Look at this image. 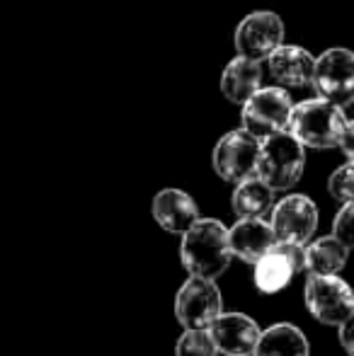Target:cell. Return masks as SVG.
Wrapping results in <instances>:
<instances>
[{"instance_id":"16","label":"cell","mask_w":354,"mask_h":356,"mask_svg":"<svg viewBox=\"0 0 354 356\" xmlns=\"http://www.w3.org/2000/svg\"><path fill=\"white\" fill-rule=\"evenodd\" d=\"M274 189L257 175L236 182L231 197V209L238 218H265L274 207Z\"/></svg>"},{"instance_id":"24","label":"cell","mask_w":354,"mask_h":356,"mask_svg":"<svg viewBox=\"0 0 354 356\" xmlns=\"http://www.w3.org/2000/svg\"><path fill=\"white\" fill-rule=\"evenodd\" d=\"M340 342L345 347V352L354 356V313L340 325Z\"/></svg>"},{"instance_id":"3","label":"cell","mask_w":354,"mask_h":356,"mask_svg":"<svg viewBox=\"0 0 354 356\" xmlns=\"http://www.w3.org/2000/svg\"><path fill=\"white\" fill-rule=\"evenodd\" d=\"M306 168V148L289 131H277L260 138L255 175L274 192H289L298 184Z\"/></svg>"},{"instance_id":"22","label":"cell","mask_w":354,"mask_h":356,"mask_svg":"<svg viewBox=\"0 0 354 356\" xmlns=\"http://www.w3.org/2000/svg\"><path fill=\"white\" fill-rule=\"evenodd\" d=\"M332 235L342 245L354 250V199L352 202H345L340 211H337L335 220H332Z\"/></svg>"},{"instance_id":"5","label":"cell","mask_w":354,"mask_h":356,"mask_svg":"<svg viewBox=\"0 0 354 356\" xmlns=\"http://www.w3.org/2000/svg\"><path fill=\"white\" fill-rule=\"evenodd\" d=\"M313 90L318 97L337 104L345 109L354 102V51L342 47L325 49L321 56H316L313 68Z\"/></svg>"},{"instance_id":"14","label":"cell","mask_w":354,"mask_h":356,"mask_svg":"<svg viewBox=\"0 0 354 356\" xmlns=\"http://www.w3.org/2000/svg\"><path fill=\"white\" fill-rule=\"evenodd\" d=\"M228 243H231L233 257L255 264L272 250L277 238H274L272 225L265 218H238L236 225L228 228Z\"/></svg>"},{"instance_id":"2","label":"cell","mask_w":354,"mask_h":356,"mask_svg":"<svg viewBox=\"0 0 354 356\" xmlns=\"http://www.w3.org/2000/svg\"><path fill=\"white\" fill-rule=\"evenodd\" d=\"M345 127H347L345 109L328 102L323 97H313V99H303L298 104L293 102L287 131L303 148L330 150L340 145Z\"/></svg>"},{"instance_id":"4","label":"cell","mask_w":354,"mask_h":356,"mask_svg":"<svg viewBox=\"0 0 354 356\" xmlns=\"http://www.w3.org/2000/svg\"><path fill=\"white\" fill-rule=\"evenodd\" d=\"M293 99L287 88L262 85L246 102L241 104V127L255 138H265L269 134L287 131L291 117Z\"/></svg>"},{"instance_id":"11","label":"cell","mask_w":354,"mask_h":356,"mask_svg":"<svg viewBox=\"0 0 354 356\" xmlns=\"http://www.w3.org/2000/svg\"><path fill=\"white\" fill-rule=\"evenodd\" d=\"M267 73L274 80V85L287 90L308 88L313 80V68H316V56L308 49L298 44H279L272 54L265 58Z\"/></svg>"},{"instance_id":"10","label":"cell","mask_w":354,"mask_h":356,"mask_svg":"<svg viewBox=\"0 0 354 356\" xmlns=\"http://www.w3.org/2000/svg\"><path fill=\"white\" fill-rule=\"evenodd\" d=\"M269 213H272L269 225L274 230V238L298 245H306L313 238L318 218H321L318 207L306 194H289V197L279 199Z\"/></svg>"},{"instance_id":"20","label":"cell","mask_w":354,"mask_h":356,"mask_svg":"<svg viewBox=\"0 0 354 356\" xmlns=\"http://www.w3.org/2000/svg\"><path fill=\"white\" fill-rule=\"evenodd\" d=\"M218 349L214 344L209 330H184L177 339L175 356H216Z\"/></svg>"},{"instance_id":"7","label":"cell","mask_w":354,"mask_h":356,"mask_svg":"<svg viewBox=\"0 0 354 356\" xmlns=\"http://www.w3.org/2000/svg\"><path fill=\"white\" fill-rule=\"evenodd\" d=\"M223 313L221 289L214 279L189 277L175 296V318L184 330H207Z\"/></svg>"},{"instance_id":"9","label":"cell","mask_w":354,"mask_h":356,"mask_svg":"<svg viewBox=\"0 0 354 356\" xmlns=\"http://www.w3.org/2000/svg\"><path fill=\"white\" fill-rule=\"evenodd\" d=\"M284 37H287L284 19L274 10H255L238 22L236 32H233V47L241 56L265 63L269 54L279 44H284Z\"/></svg>"},{"instance_id":"1","label":"cell","mask_w":354,"mask_h":356,"mask_svg":"<svg viewBox=\"0 0 354 356\" xmlns=\"http://www.w3.org/2000/svg\"><path fill=\"white\" fill-rule=\"evenodd\" d=\"M179 259L189 277L218 279L233 259L228 228L216 218H199L182 233Z\"/></svg>"},{"instance_id":"19","label":"cell","mask_w":354,"mask_h":356,"mask_svg":"<svg viewBox=\"0 0 354 356\" xmlns=\"http://www.w3.org/2000/svg\"><path fill=\"white\" fill-rule=\"evenodd\" d=\"M293 277L296 272H293L291 262L274 248L255 262V286L262 293H279L291 284Z\"/></svg>"},{"instance_id":"13","label":"cell","mask_w":354,"mask_h":356,"mask_svg":"<svg viewBox=\"0 0 354 356\" xmlns=\"http://www.w3.org/2000/svg\"><path fill=\"white\" fill-rule=\"evenodd\" d=\"M153 218L168 233L182 235L187 228H192L202 216H199V207L187 192L182 189H163L153 197Z\"/></svg>"},{"instance_id":"12","label":"cell","mask_w":354,"mask_h":356,"mask_svg":"<svg viewBox=\"0 0 354 356\" xmlns=\"http://www.w3.org/2000/svg\"><path fill=\"white\" fill-rule=\"evenodd\" d=\"M207 330L218 352L228 356H252L260 339L257 323L243 313H221Z\"/></svg>"},{"instance_id":"18","label":"cell","mask_w":354,"mask_h":356,"mask_svg":"<svg viewBox=\"0 0 354 356\" xmlns=\"http://www.w3.org/2000/svg\"><path fill=\"white\" fill-rule=\"evenodd\" d=\"M347 257H350V248L342 245L335 235H325V238H318L316 243H306V272L308 277L318 274V277H325V274H337L345 269Z\"/></svg>"},{"instance_id":"8","label":"cell","mask_w":354,"mask_h":356,"mask_svg":"<svg viewBox=\"0 0 354 356\" xmlns=\"http://www.w3.org/2000/svg\"><path fill=\"white\" fill-rule=\"evenodd\" d=\"M257 153H260V138H255L246 129H233V131L223 134L214 145L211 165L214 172L223 179V182H241V179L255 175Z\"/></svg>"},{"instance_id":"21","label":"cell","mask_w":354,"mask_h":356,"mask_svg":"<svg viewBox=\"0 0 354 356\" xmlns=\"http://www.w3.org/2000/svg\"><path fill=\"white\" fill-rule=\"evenodd\" d=\"M328 192L335 202H352L354 199V163L347 160L328 177Z\"/></svg>"},{"instance_id":"23","label":"cell","mask_w":354,"mask_h":356,"mask_svg":"<svg viewBox=\"0 0 354 356\" xmlns=\"http://www.w3.org/2000/svg\"><path fill=\"white\" fill-rule=\"evenodd\" d=\"M272 248L277 250V252H282L284 257L291 262V267H293V272H296V274L306 272V245L287 243V240H277Z\"/></svg>"},{"instance_id":"17","label":"cell","mask_w":354,"mask_h":356,"mask_svg":"<svg viewBox=\"0 0 354 356\" xmlns=\"http://www.w3.org/2000/svg\"><path fill=\"white\" fill-rule=\"evenodd\" d=\"M252 356H311L306 334L289 323H277L260 332Z\"/></svg>"},{"instance_id":"6","label":"cell","mask_w":354,"mask_h":356,"mask_svg":"<svg viewBox=\"0 0 354 356\" xmlns=\"http://www.w3.org/2000/svg\"><path fill=\"white\" fill-rule=\"evenodd\" d=\"M303 298H306L308 313L323 325L340 327L354 313V291L337 274H325V277L313 274V277H308Z\"/></svg>"},{"instance_id":"15","label":"cell","mask_w":354,"mask_h":356,"mask_svg":"<svg viewBox=\"0 0 354 356\" xmlns=\"http://www.w3.org/2000/svg\"><path fill=\"white\" fill-rule=\"evenodd\" d=\"M262 80H265V68H262V63L255 61V58L236 54V56L223 66L218 88H221V95L228 102L241 107L257 88H262Z\"/></svg>"},{"instance_id":"25","label":"cell","mask_w":354,"mask_h":356,"mask_svg":"<svg viewBox=\"0 0 354 356\" xmlns=\"http://www.w3.org/2000/svg\"><path fill=\"white\" fill-rule=\"evenodd\" d=\"M337 148L345 153V158L350 160V163H354V122H347L345 134H342L340 145H337Z\"/></svg>"}]
</instances>
